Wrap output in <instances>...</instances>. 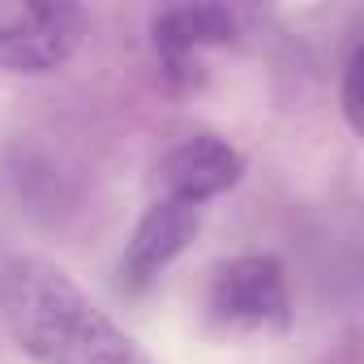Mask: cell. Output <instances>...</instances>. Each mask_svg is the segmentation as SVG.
Wrapping results in <instances>:
<instances>
[{
	"mask_svg": "<svg viewBox=\"0 0 364 364\" xmlns=\"http://www.w3.org/2000/svg\"><path fill=\"white\" fill-rule=\"evenodd\" d=\"M0 317L35 364H150V355L52 262L0 266Z\"/></svg>",
	"mask_w": 364,
	"mask_h": 364,
	"instance_id": "6da1fadb",
	"label": "cell"
},
{
	"mask_svg": "<svg viewBox=\"0 0 364 364\" xmlns=\"http://www.w3.org/2000/svg\"><path fill=\"white\" fill-rule=\"evenodd\" d=\"M210 321L223 330H279L291 317L283 266L270 253H245L210 274Z\"/></svg>",
	"mask_w": 364,
	"mask_h": 364,
	"instance_id": "7a4b0ae2",
	"label": "cell"
},
{
	"mask_svg": "<svg viewBox=\"0 0 364 364\" xmlns=\"http://www.w3.org/2000/svg\"><path fill=\"white\" fill-rule=\"evenodd\" d=\"M86 14L77 5H0V69L56 73L82 43Z\"/></svg>",
	"mask_w": 364,
	"mask_h": 364,
	"instance_id": "3957f363",
	"label": "cell"
},
{
	"mask_svg": "<svg viewBox=\"0 0 364 364\" xmlns=\"http://www.w3.org/2000/svg\"><path fill=\"white\" fill-rule=\"evenodd\" d=\"M240 176H245L240 150L228 146L215 133L185 137L180 146H171L159 159V167H154L159 198H176V202H189V206H202V202L228 193Z\"/></svg>",
	"mask_w": 364,
	"mask_h": 364,
	"instance_id": "277c9868",
	"label": "cell"
},
{
	"mask_svg": "<svg viewBox=\"0 0 364 364\" xmlns=\"http://www.w3.org/2000/svg\"><path fill=\"white\" fill-rule=\"evenodd\" d=\"M202 223V206H189V202H176V198H154L146 206V215L137 219L133 236H129V249L120 257V279L124 287H146L154 283L176 253H185V245L193 240Z\"/></svg>",
	"mask_w": 364,
	"mask_h": 364,
	"instance_id": "5b68a950",
	"label": "cell"
},
{
	"mask_svg": "<svg viewBox=\"0 0 364 364\" xmlns=\"http://www.w3.org/2000/svg\"><path fill=\"white\" fill-rule=\"evenodd\" d=\"M150 31H154L159 56L171 69H180L193 52L228 43L236 35V14L223 5H180V9H163Z\"/></svg>",
	"mask_w": 364,
	"mask_h": 364,
	"instance_id": "8992f818",
	"label": "cell"
},
{
	"mask_svg": "<svg viewBox=\"0 0 364 364\" xmlns=\"http://www.w3.org/2000/svg\"><path fill=\"white\" fill-rule=\"evenodd\" d=\"M355 82H360V48L347 56V90H343V107H347L351 129H360V90H355Z\"/></svg>",
	"mask_w": 364,
	"mask_h": 364,
	"instance_id": "52a82bcc",
	"label": "cell"
}]
</instances>
